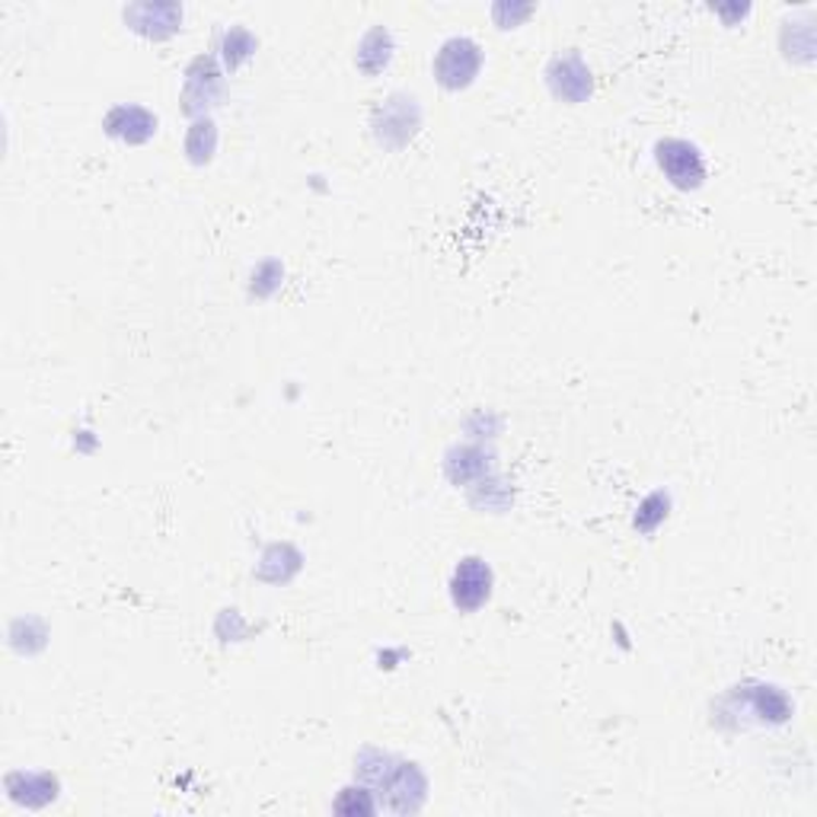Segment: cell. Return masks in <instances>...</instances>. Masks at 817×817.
I'll list each match as a JSON object with an SVG mask.
<instances>
[{
	"label": "cell",
	"instance_id": "cell-1",
	"mask_svg": "<svg viewBox=\"0 0 817 817\" xmlns=\"http://www.w3.org/2000/svg\"><path fill=\"white\" fill-rule=\"evenodd\" d=\"M480 68V48L470 38H453L447 42L438 55V74L445 87H463Z\"/></svg>",
	"mask_w": 817,
	"mask_h": 817
},
{
	"label": "cell",
	"instance_id": "cell-2",
	"mask_svg": "<svg viewBox=\"0 0 817 817\" xmlns=\"http://www.w3.org/2000/svg\"><path fill=\"white\" fill-rule=\"evenodd\" d=\"M488 585H492V575H488V568H485L480 559L460 562V568L453 575V600H457V607L476 610L485 597H488Z\"/></svg>",
	"mask_w": 817,
	"mask_h": 817
},
{
	"label": "cell",
	"instance_id": "cell-3",
	"mask_svg": "<svg viewBox=\"0 0 817 817\" xmlns=\"http://www.w3.org/2000/svg\"><path fill=\"white\" fill-rule=\"evenodd\" d=\"M661 166H665V173H668L670 180L683 188L700 186V180H703V160H700V153H697V148L683 145V141L661 145Z\"/></svg>",
	"mask_w": 817,
	"mask_h": 817
}]
</instances>
